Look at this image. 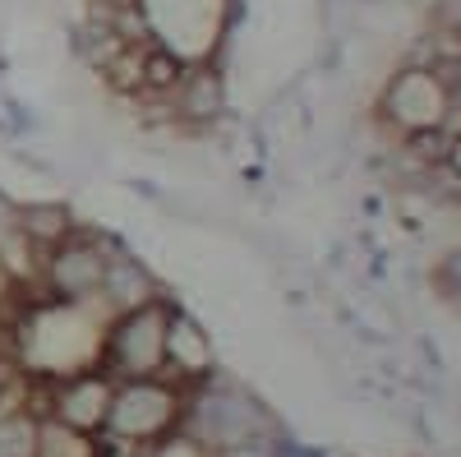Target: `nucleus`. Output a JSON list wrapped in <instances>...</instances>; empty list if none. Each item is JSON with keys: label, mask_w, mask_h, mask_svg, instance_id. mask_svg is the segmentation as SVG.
<instances>
[{"label": "nucleus", "mask_w": 461, "mask_h": 457, "mask_svg": "<svg viewBox=\"0 0 461 457\" xmlns=\"http://www.w3.org/2000/svg\"><path fill=\"white\" fill-rule=\"evenodd\" d=\"M106 254L111 245L93 232H74L65 245L42 254V287L51 300L65 305H93L102 291V273H106Z\"/></svg>", "instance_id": "nucleus-1"}, {"label": "nucleus", "mask_w": 461, "mask_h": 457, "mask_svg": "<svg viewBox=\"0 0 461 457\" xmlns=\"http://www.w3.org/2000/svg\"><path fill=\"white\" fill-rule=\"evenodd\" d=\"M167 319L171 310L162 300H148L130 315H115L111 319V333L102 337L106 342V356L121 365L125 374L134 379H152L167 361Z\"/></svg>", "instance_id": "nucleus-2"}, {"label": "nucleus", "mask_w": 461, "mask_h": 457, "mask_svg": "<svg viewBox=\"0 0 461 457\" xmlns=\"http://www.w3.org/2000/svg\"><path fill=\"white\" fill-rule=\"evenodd\" d=\"M111 402H115V388L111 379L97 374V370H74L60 393H56V421L65 430H79V434H93L106 425L111 416Z\"/></svg>", "instance_id": "nucleus-3"}, {"label": "nucleus", "mask_w": 461, "mask_h": 457, "mask_svg": "<svg viewBox=\"0 0 461 457\" xmlns=\"http://www.w3.org/2000/svg\"><path fill=\"white\" fill-rule=\"evenodd\" d=\"M97 300L106 305V310H115V315H130V310H139V305L158 300V287H152V273L143 269L134 254H125V250H115V245H111Z\"/></svg>", "instance_id": "nucleus-4"}, {"label": "nucleus", "mask_w": 461, "mask_h": 457, "mask_svg": "<svg viewBox=\"0 0 461 457\" xmlns=\"http://www.w3.org/2000/svg\"><path fill=\"white\" fill-rule=\"evenodd\" d=\"M74 232H79V222H74V208L65 199H28L19 204V236L32 245V250H56L65 245Z\"/></svg>", "instance_id": "nucleus-5"}, {"label": "nucleus", "mask_w": 461, "mask_h": 457, "mask_svg": "<svg viewBox=\"0 0 461 457\" xmlns=\"http://www.w3.org/2000/svg\"><path fill=\"white\" fill-rule=\"evenodd\" d=\"M171 97H176V116H185V121H212L221 111V79L208 65L185 69V79H180V88Z\"/></svg>", "instance_id": "nucleus-6"}, {"label": "nucleus", "mask_w": 461, "mask_h": 457, "mask_svg": "<svg viewBox=\"0 0 461 457\" xmlns=\"http://www.w3.org/2000/svg\"><path fill=\"white\" fill-rule=\"evenodd\" d=\"M143 93H158V97H171L176 88H180V79H185V56L176 51V47H167V42H148L143 47Z\"/></svg>", "instance_id": "nucleus-7"}, {"label": "nucleus", "mask_w": 461, "mask_h": 457, "mask_svg": "<svg viewBox=\"0 0 461 457\" xmlns=\"http://www.w3.org/2000/svg\"><path fill=\"white\" fill-rule=\"evenodd\" d=\"M203 356H208V337L189 324L185 315H171L167 319V361H176L185 370H199Z\"/></svg>", "instance_id": "nucleus-8"}, {"label": "nucleus", "mask_w": 461, "mask_h": 457, "mask_svg": "<svg viewBox=\"0 0 461 457\" xmlns=\"http://www.w3.org/2000/svg\"><path fill=\"white\" fill-rule=\"evenodd\" d=\"M42 443V421L28 411H10L0 416V457H37Z\"/></svg>", "instance_id": "nucleus-9"}, {"label": "nucleus", "mask_w": 461, "mask_h": 457, "mask_svg": "<svg viewBox=\"0 0 461 457\" xmlns=\"http://www.w3.org/2000/svg\"><path fill=\"white\" fill-rule=\"evenodd\" d=\"M10 236H19V204L0 189V245H5Z\"/></svg>", "instance_id": "nucleus-10"}, {"label": "nucleus", "mask_w": 461, "mask_h": 457, "mask_svg": "<svg viewBox=\"0 0 461 457\" xmlns=\"http://www.w3.org/2000/svg\"><path fill=\"white\" fill-rule=\"evenodd\" d=\"M443 162H447V167L461 176V139H452V148H447V158H443Z\"/></svg>", "instance_id": "nucleus-11"}]
</instances>
